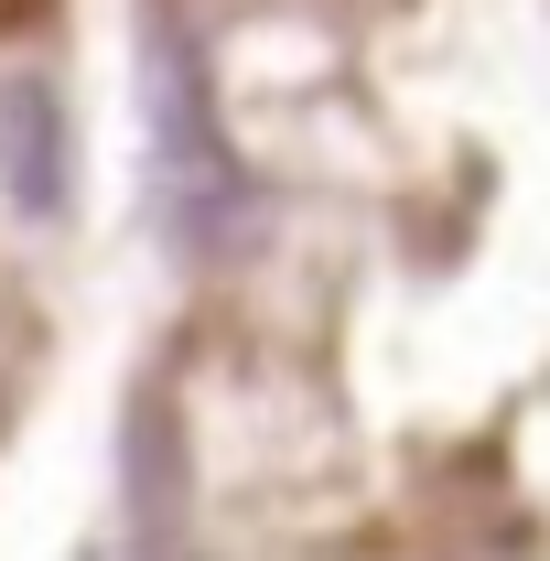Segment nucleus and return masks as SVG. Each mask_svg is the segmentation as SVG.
<instances>
[{"instance_id": "f257e3e1", "label": "nucleus", "mask_w": 550, "mask_h": 561, "mask_svg": "<svg viewBox=\"0 0 550 561\" xmlns=\"http://www.w3.org/2000/svg\"><path fill=\"white\" fill-rule=\"evenodd\" d=\"M66 98L55 87H0V184H11V206L22 216H55L66 206Z\"/></svg>"}]
</instances>
